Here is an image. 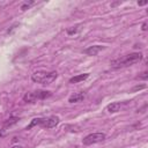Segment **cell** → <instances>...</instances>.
I'll return each mask as SVG.
<instances>
[{
	"label": "cell",
	"mask_w": 148,
	"mask_h": 148,
	"mask_svg": "<svg viewBox=\"0 0 148 148\" xmlns=\"http://www.w3.org/2000/svg\"><path fill=\"white\" fill-rule=\"evenodd\" d=\"M141 60H142V53H140V52H132V53H128V54L123 56L120 58L113 59L110 62V66L113 69H119V68L132 66V65H134V64H136V62H139Z\"/></svg>",
	"instance_id": "cell-1"
},
{
	"label": "cell",
	"mask_w": 148,
	"mask_h": 148,
	"mask_svg": "<svg viewBox=\"0 0 148 148\" xmlns=\"http://www.w3.org/2000/svg\"><path fill=\"white\" fill-rule=\"evenodd\" d=\"M60 123V118L58 116H49V117H42V118H35L31 120L29 126H27V130H30L34 126H40L43 128H53Z\"/></svg>",
	"instance_id": "cell-2"
},
{
	"label": "cell",
	"mask_w": 148,
	"mask_h": 148,
	"mask_svg": "<svg viewBox=\"0 0 148 148\" xmlns=\"http://www.w3.org/2000/svg\"><path fill=\"white\" fill-rule=\"evenodd\" d=\"M57 77H58V73L56 71H51V72L38 71L31 75V80L34 82L40 83V84H49V83L53 82Z\"/></svg>",
	"instance_id": "cell-3"
},
{
	"label": "cell",
	"mask_w": 148,
	"mask_h": 148,
	"mask_svg": "<svg viewBox=\"0 0 148 148\" xmlns=\"http://www.w3.org/2000/svg\"><path fill=\"white\" fill-rule=\"evenodd\" d=\"M52 95L51 91L49 90H36V91H31V92H27L23 96V102L25 103H34L37 101H42L45 98H49Z\"/></svg>",
	"instance_id": "cell-4"
},
{
	"label": "cell",
	"mask_w": 148,
	"mask_h": 148,
	"mask_svg": "<svg viewBox=\"0 0 148 148\" xmlns=\"http://www.w3.org/2000/svg\"><path fill=\"white\" fill-rule=\"evenodd\" d=\"M105 138H106V135H105L104 133H101V132L91 133V134H88L87 136L83 138L82 143L86 145V146H89V145H94V143L102 142V141L105 140Z\"/></svg>",
	"instance_id": "cell-5"
},
{
	"label": "cell",
	"mask_w": 148,
	"mask_h": 148,
	"mask_svg": "<svg viewBox=\"0 0 148 148\" xmlns=\"http://www.w3.org/2000/svg\"><path fill=\"white\" fill-rule=\"evenodd\" d=\"M126 104H127V102H113V103H111L106 106V110L110 113H116V112L120 111Z\"/></svg>",
	"instance_id": "cell-6"
},
{
	"label": "cell",
	"mask_w": 148,
	"mask_h": 148,
	"mask_svg": "<svg viewBox=\"0 0 148 148\" xmlns=\"http://www.w3.org/2000/svg\"><path fill=\"white\" fill-rule=\"evenodd\" d=\"M102 50H104V46L103 45H92V46H89L87 47L83 52L88 56H96L97 53H99Z\"/></svg>",
	"instance_id": "cell-7"
},
{
	"label": "cell",
	"mask_w": 148,
	"mask_h": 148,
	"mask_svg": "<svg viewBox=\"0 0 148 148\" xmlns=\"http://www.w3.org/2000/svg\"><path fill=\"white\" fill-rule=\"evenodd\" d=\"M84 97H86V92H84V91L75 92V94H73L72 96H69L68 102H69V103H77V102H81Z\"/></svg>",
	"instance_id": "cell-8"
},
{
	"label": "cell",
	"mask_w": 148,
	"mask_h": 148,
	"mask_svg": "<svg viewBox=\"0 0 148 148\" xmlns=\"http://www.w3.org/2000/svg\"><path fill=\"white\" fill-rule=\"evenodd\" d=\"M89 77V74L88 73H84V74H80V75H76V76H73L69 79V83H79L81 81H84Z\"/></svg>",
	"instance_id": "cell-9"
},
{
	"label": "cell",
	"mask_w": 148,
	"mask_h": 148,
	"mask_svg": "<svg viewBox=\"0 0 148 148\" xmlns=\"http://www.w3.org/2000/svg\"><path fill=\"white\" fill-rule=\"evenodd\" d=\"M17 121H18V118H17V117H10L9 119H7V120L3 123V125H2V131H6L7 128L12 127V126L15 125Z\"/></svg>",
	"instance_id": "cell-10"
},
{
	"label": "cell",
	"mask_w": 148,
	"mask_h": 148,
	"mask_svg": "<svg viewBox=\"0 0 148 148\" xmlns=\"http://www.w3.org/2000/svg\"><path fill=\"white\" fill-rule=\"evenodd\" d=\"M81 28H82V24H76V25H74V27L68 28V29L66 30V32H67L68 36H73V35H76V34L81 30Z\"/></svg>",
	"instance_id": "cell-11"
},
{
	"label": "cell",
	"mask_w": 148,
	"mask_h": 148,
	"mask_svg": "<svg viewBox=\"0 0 148 148\" xmlns=\"http://www.w3.org/2000/svg\"><path fill=\"white\" fill-rule=\"evenodd\" d=\"M36 2L35 1H25V2H23L22 5H21V10H27V9H29L31 6H34Z\"/></svg>",
	"instance_id": "cell-12"
},
{
	"label": "cell",
	"mask_w": 148,
	"mask_h": 148,
	"mask_svg": "<svg viewBox=\"0 0 148 148\" xmlns=\"http://www.w3.org/2000/svg\"><path fill=\"white\" fill-rule=\"evenodd\" d=\"M147 77H148V73H147L146 71H145V72H142V73H141V75L136 76V79H138V80H145V81L147 80Z\"/></svg>",
	"instance_id": "cell-13"
},
{
	"label": "cell",
	"mask_w": 148,
	"mask_h": 148,
	"mask_svg": "<svg viewBox=\"0 0 148 148\" xmlns=\"http://www.w3.org/2000/svg\"><path fill=\"white\" fill-rule=\"evenodd\" d=\"M143 88H146L145 84H143V86H136V87H134V88L132 89V91H135V90H139V89H143Z\"/></svg>",
	"instance_id": "cell-14"
},
{
	"label": "cell",
	"mask_w": 148,
	"mask_h": 148,
	"mask_svg": "<svg viewBox=\"0 0 148 148\" xmlns=\"http://www.w3.org/2000/svg\"><path fill=\"white\" fill-rule=\"evenodd\" d=\"M17 25H18V24H17V23H15L14 25H12V27H10V29H9V30H8L7 32H8V34H10V32H12V31H13V30L15 29V27H17Z\"/></svg>",
	"instance_id": "cell-15"
},
{
	"label": "cell",
	"mask_w": 148,
	"mask_h": 148,
	"mask_svg": "<svg viewBox=\"0 0 148 148\" xmlns=\"http://www.w3.org/2000/svg\"><path fill=\"white\" fill-rule=\"evenodd\" d=\"M138 5H139V6H143V5H147V1H140V2H138Z\"/></svg>",
	"instance_id": "cell-16"
},
{
	"label": "cell",
	"mask_w": 148,
	"mask_h": 148,
	"mask_svg": "<svg viewBox=\"0 0 148 148\" xmlns=\"http://www.w3.org/2000/svg\"><path fill=\"white\" fill-rule=\"evenodd\" d=\"M142 30H143V31H146V30H147V23H146V22L142 24Z\"/></svg>",
	"instance_id": "cell-17"
},
{
	"label": "cell",
	"mask_w": 148,
	"mask_h": 148,
	"mask_svg": "<svg viewBox=\"0 0 148 148\" xmlns=\"http://www.w3.org/2000/svg\"><path fill=\"white\" fill-rule=\"evenodd\" d=\"M12 148H23V147H21V146H13Z\"/></svg>",
	"instance_id": "cell-18"
},
{
	"label": "cell",
	"mask_w": 148,
	"mask_h": 148,
	"mask_svg": "<svg viewBox=\"0 0 148 148\" xmlns=\"http://www.w3.org/2000/svg\"><path fill=\"white\" fill-rule=\"evenodd\" d=\"M1 8H2V5H1V3H0V10H1Z\"/></svg>",
	"instance_id": "cell-19"
}]
</instances>
